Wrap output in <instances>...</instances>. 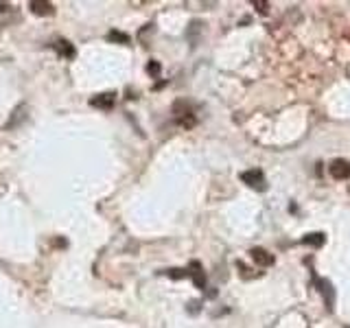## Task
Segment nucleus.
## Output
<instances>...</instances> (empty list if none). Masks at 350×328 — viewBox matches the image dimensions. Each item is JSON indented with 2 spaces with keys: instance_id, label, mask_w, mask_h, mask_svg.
<instances>
[{
  "instance_id": "6e6552de",
  "label": "nucleus",
  "mask_w": 350,
  "mask_h": 328,
  "mask_svg": "<svg viewBox=\"0 0 350 328\" xmlns=\"http://www.w3.org/2000/svg\"><path fill=\"white\" fill-rule=\"evenodd\" d=\"M55 51H59L64 57H74V46L66 39H57L55 42Z\"/></svg>"
},
{
  "instance_id": "39448f33",
  "label": "nucleus",
  "mask_w": 350,
  "mask_h": 328,
  "mask_svg": "<svg viewBox=\"0 0 350 328\" xmlns=\"http://www.w3.org/2000/svg\"><path fill=\"white\" fill-rule=\"evenodd\" d=\"M90 105H94V107H101V109H109L114 105V94L112 92H105V94H99V96H94V99L90 101Z\"/></svg>"
},
{
  "instance_id": "7ed1b4c3",
  "label": "nucleus",
  "mask_w": 350,
  "mask_h": 328,
  "mask_svg": "<svg viewBox=\"0 0 350 328\" xmlns=\"http://www.w3.org/2000/svg\"><path fill=\"white\" fill-rule=\"evenodd\" d=\"M252 258H254V262L256 265H261V267H269V265H274V256H271L267 249H262V247H254L252 252Z\"/></svg>"
},
{
  "instance_id": "0eeeda50",
  "label": "nucleus",
  "mask_w": 350,
  "mask_h": 328,
  "mask_svg": "<svg viewBox=\"0 0 350 328\" xmlns=\"http://www.w3.org/2000/svg\"><path fill=\"white\" fill-rule=\"evenodd\" d=\"M324 241H326V236H324L322 232H315V234H306L304 239H302V243H304V245H313V247H322Z\"/></svg>"
},
{
  "instance_id": "20e7f679",
  "label": "nucleus",
  "mask_w": 350,
  "mask_h": 328,
  "mask_svg": "<svg viewBox=\"0 0 350 328\" xmlns=\"http://www.w3.org/2000/svg\"><path fill=\"white\" fill-rule=\"evenodd\" d=\"M317 287H319V291H322L324 300H326V309L331 311L332 304H335V291H332V284L328 282V280H317Z\"/></svg>"
},
{
  "instance_id": "1a4fd4ad",
  "label": "nucleus",
  "mask_w": 350,
  "mask_h": 328,
  "mask_svg": "<svg viewBox=\"0 0 350 328\" xmlns=\"http://www.w3.org/2000/svg\"><path fill=\"white\" fill-rule=\"evenodd\" d=\"M107 39H112V42H122V44H127V42H129V35L118 33V31H109V33H107Z\"/></svg>"
},
{
  "instance_id": "f257e3e1",
  "label": "nucleus",
  "mask_w": 350,
  "mask_h": 328,
  "mask_svg": "<svg viewBox=\"0 0 350 328\" xmlns=\"http://www.w3.org/2000/svg\"><path fill=\"white\" fill-rule=\"evenodd\" d=\"M241 179H243V182L247 184L249 188H256V190H265V188H267L265 175H262V171H258V169L245 171V173L241 175Z\"/></svg>"
},
{
  "instance_id": "f03ea898",
  "label": "nucleus",
  "mask_w": 350,
  "mask_h": 328,
  "mask_svg": "<svg viewBox=\"0 0 350 328\" xmlns=\"http://www.w3.org/2000/svg\"><path fill=\"white\" fill-rule=\"evenodd\" d=\"M328 173H331L335 179H348L350 177V162L344 160V157H337V160L331 162Z\"/></svg>"
},
{
  "instance_id": "9d476101",
  "label": "nucleus",
  "mask_w": 350,
  "mask_h": 328,
  "mask_svg": "<svg viewBox=\"0 0 350 328\" xmlns=\"http://www.w3.org/2000/svg\"><path fill=\"white\" fill-rule=\"evenodd\" d=\"M254 7H258V11L261 13H267V7H269V4L267 2H256V0H254Z\"/></svg>"
},
{
  "instance_id": "423d86ee",
  "label": "nucleus",
  "mask_w": 350,
  "mask_h": 328,
  "mask_svg": "<svg viewBox=\"0 0 350 328\" xmlns=\"http://www.w3.org/2000/svg\"><path fill=\"white\" fill-rule=\"evenodd\" d=\"M31 7V11L33 13H37V16H51L52 13V2H37V0H35V2H31L29 4Z\"/></svg>"
}]
</instances>
